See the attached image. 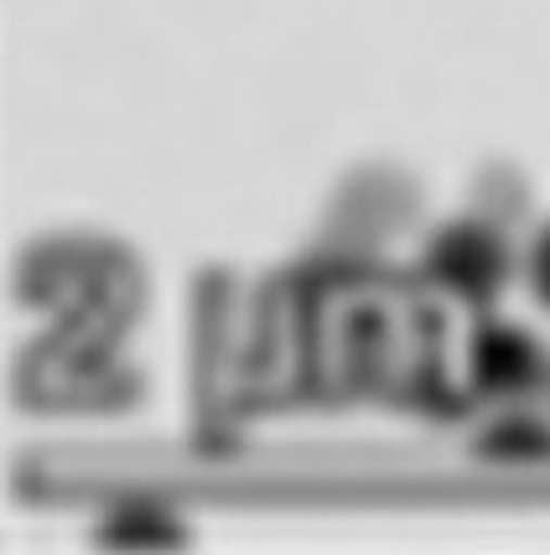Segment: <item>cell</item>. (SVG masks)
Returning <instances> with one entry per match:
<instances>
[{
  "instance_id": "6da1fadb",
  "label": "cell",
  "mask_w": 550,
  "mask_h": 555,
  "mask_svg": "<svg viewBox=\"0 0 550 555\" xmlns=\"http://www.w3.org/2000/svg\"><path fill=\"white\" fill-rule=\"evenodd\" d=\"M426 270L447 291L468 296V301H494L509 275V249L499 234H488L483 223H452L442 229L426 255Z\"/></svg>"
},
{
  "instance_id": "7a4b0ae2",
  "label": "cell",
  "mask_w": 550,
  "mask_h": 555,
  "mask_svg": "<svg viewBox=\"0 0 550 555\" xmlns=\"http://www.w3.org/2000/svg\"><path fill=\"white\" fill-rule=\"evenodd\" d=\"M473 374L483 389H525L540 379V348L520 327L488 322L473 343Z\"/></svg>"
},
{
  "instance_id": "3957f363",
  "label": "cell",
  "mask_w": 550,
  "mask_h": 555,
  "mask_svg": "<svg viewBox=\"0 0 550 555\" xmlns=\"http://www.w3.org/2000/svg\"><path fill=\"white\" fill-rule=\"evenodd\" d=\"M529 286H535V296L550 307V223L540 229V240L529 249Z\"/></svg>"
}]
</instances>
